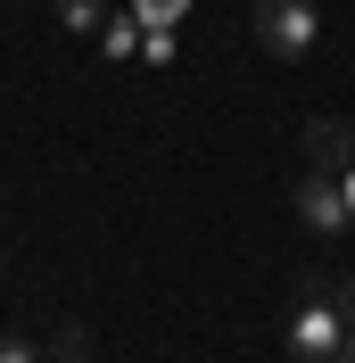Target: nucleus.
Masks as SVG:
<instances>
[{"mask_svg": "<svg viewBox=\"0 0 355 363\" xmlns=\"http://www.w3.org/2000/svg\"><path fill=\"white\" fill-rule=\"evenodd\" d=\"M248 25H256V50H265V58H281V67L314 58V42H322L314 0H256V9H248Z\"/></svg>", "mask_w": 355, "mask_h": 363, "instance_id": "nucleus-1", "label": "nucleus"}, {"mask_svg": "<svg viewBox=\"0 0 355 363\" xmlns=\"http://www.w3.org/2000/svg\"><path fill=\"white\" fill-rule=\"evenodd\" d=\"M289 355H297V363H339V355H347V314H339L322 289L306 297V314L289 322Z\"/></svg>", "mask_w": 355, "mask_h": 363, "instance_id": "nucleus-2", "label": "nucleus"}, {"mask_svg": "<svg viewBox=\"0 0 355 363\" xmlns=\"http://www.w3.org/2000/svg\"><path fill=\"white\" fill-rule=\"evenodd\" d=\"M297 223L322 231V240H339V231L355 223L347 199H339V174H306V182H297Z\"/></svg>", "mask_w": 355, "mask_h": 363, "instance_id": "nucleus-3", "label": "nucleus"}, {"mask_svg": "<svg viewBox=\"0 0 355 363\" xmlns=\"http://www.w3.org/2000/svg\"><path fill=\"white\" fill-rule=\"evenodd\" d=\"M355 165V124L347 116H314L306 124V174H347Z\"/></svg>", "mask_w": 355, "mask_h": 363, "instance_id": "nucleus-4", "label": "nucleus"}, {"mask_svg": "<svg viewBox=\"0 0 355 363\" xmlns=\"http://www.w3.org/2000/svg\"><path fill=\"white\" fill-rule=\"evenodd\" d=\"M141 33H149L141 17H108V25H99V50H108V58H133V50H141Z\"/></svg>", "mask_w": 355, "mask_h": 363, "instance_id": "nucleus-5", "label": "nucleus"}, {"mask_svg": "<svg viewBox=\"0 0 355 363\" xmlns=\"http://www.w3.org/2000/svg\"><path fill=\"white\" fill-rule=\"evenodd\" d=\"M58 17H67V33H99L108 25V0H58Z\"/></svg>", "mask_w": 355, "mask_h": 363, "instance_id": "nucleus-6", "label": "nucleus"}, {"mask_svg": "<svg viewBox=\"0 0 355 363\" xmlns=\"http://www.w3.org/2000/svg\"><path fill=\"white\" fill-rule=\"evenodd\" d=\"M141 58L165 67V58H174V25H149V33H141Z\"/></svg>", "mask_w": 355, "mask_h": 363, "instance_id": "nucleus-7", "label": "nucleus"}, {"mask_svg": "<svg viewBox=\"0 0 355 363\" xmlns=\"http://www.w3.org/2000/svg\"><path fill=\"white\" fill-rule=\"evenodd\" d=\"M50 363H91V330H67V339L50 347Z\"/></svg>", "mask_w": 355, "mask_h": 363, "instance_id": "nucleus-8", "label": "nucleus"}, {"mask_svg": "<svg viewBox=\"0 0 355 363\" xmlns=\"http://www.w3.org/2000/svg\"><path fill=\"white\" fill-rule=\"evenodd\" d=\"M133 17H141V25H174L182 0H133Z\"/></svg>", "mask_w": 355, "mask_h": 363, "instance_id": "nucleus-9", "label": "nucleus"}, {"mask_svg": "<svg viewBox=\"0 0 355 363\" xmlns=\"http://www.w3.org/2000/svg\"><path fill=\"white\" fill-rule=\"evenodd\" d=\"M322 297H331L339 314H347V330H355V272H347V281H322Z\"/></svg>", "mask_w": 355, "mask_h": 363, "instance_id": "nucleus-10", "label": "nucleus"}, {"mask_svg": "<svg viewBox=\"0 0 355 363\" xmlns=\"http://www.w3.org/2000/svg\"><path fill=\"white\" fill-rule=\"evenodd\" d=\"M0 363H42V347L33 339H0Z\"/></svg>", "mask_w": 355, "mask_h": 363, "instance_id": "nucleus-11", "label": "nucleus"}, {"mask_svg": "<svg viewBox=\"0 0 355 363\" xmlns=\"http://www.w3.org/2000/svg\"><path fill=\"white\" fill-rule=\"evenodd\" d=\"M339 199H347V215H355V165H347V174H339Z\"/></svg>", "mask_w": 355, "mask_h": 363, "instance_id": "nucleus-12", "label": "nucleus"}, {"mask_svg": "<svg viewBox=\"0 0 355 363\" xmlns=\"http://www.w3.org/2000/svg\"><path fill=\"white\" fill-rule=\"evenodd\" d=\"M339 363H355V330H347V355H339Z\"/></svg>", "mask_w": 355, "mask_h": 363, "instance_id": "nucleus-13", "label": "nucleus"}]
</instances>
